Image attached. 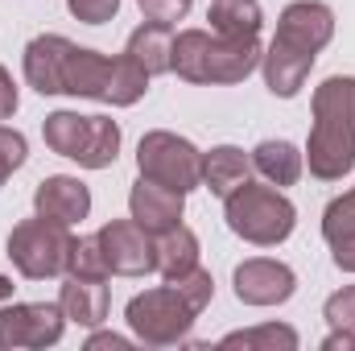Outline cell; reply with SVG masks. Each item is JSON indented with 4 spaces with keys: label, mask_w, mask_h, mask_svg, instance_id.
I'll use <instances>...</instances> for the list:
<instances>
[{
    "label": "cell",
    "mask_w": 355,
    "mask_h": 351,
    "mask_svg": "<svg viewBox=\"0 0 355 351\" xmlns=\"http://www.w3.org/2000/svg\"><path fill=\"white\" fill-rule=\"evenodd\" d=\"M327 323L335 331H355V285L327 298Z\"/></svg>",
    "instance_id": "484cf974"
},
{
    "label": "cell",
    "mask_w": 355,
    "mask_h": 351,
    "mask_svg": "<svg viewBox=\"0 0 355 351\" xmlns=\"http://www.w3.org/2000/svg\"><path fill=\"white\" fill-rule=\"evenodd\" d=\"M25 157H29L25 137H21L17 128H4V124H0V186L8 182L12 170H21V166H25Z\"/></svg>",
    "instance_id": "d4e9b609"
},
{
    "label": "cell",
    "mask_w": 355,
    "mask_h": 351,
    "mask_svg": "<svg viewBox=\"0 0 355 351\" xmlns=\"http://www.w3.org/2000/svg\"><path fill=\"white\" fill-rule=\"evenodd\" d=\"M58 306L71 323L79 327H99L107 318V285L95 281V277H67L62 293H58Z\"/></svg>",
    "instance_id": "2e32d148"
},
{
    "label": "cell",
    "mask_w": 355,
    "mask_h": 351,
    "mask_svg": "<svg viewBox=\"0 0 355 351\" xmlns=\"http://www.w3.org/2000/svg\"><path fill=\"white\" fill-rule=\"evenodd\" d=\"M207 21H211V33L219 37H257L265 25L257 0H211Z\"/></svg>",
    "instance_id": "ffe728a7"
},
{
    "label": "cell",
    "mask_w": 355,
    "mask_h": 351,
    "mask_svg": "<svg viewBox=\"0 0 355 351\" xmlns=\"http://www.w3.org/2000/svg\"><path fill=\"white\" fill-rule=\"evenodd\" d=\"M67 8L83 25H103V21H112L120 12V0H67Z\"/></svg>",
    "instance_id": "83f0119b"
},
{
    "label": "cell",
    "mask_w": 355,
    "mask_h": 351,
    "mask_svg": "<svg viewBox=\"0 0 355 351\" xmlns=\"http://www.w3.org/2000/svg\"><path fill=\"white\" fill-rule=\"evenodd\" d=\"M198 264V236L190 232V228H170V232H162L157 236V244H153V268L166 277V281H174L182 273H190Z\"/></svg>",
    "instance_id": "d6986e66"
},
{
    "label": "cell",
    "mask_w": 355,
    "mask_h": 351,
    "mask_svg": "<svg viewBox=\"0 0 355 351\" xmlns=\"http://www.w3.org/2000/svg\"><path fill=\"white\" fill-rule=\"evenodd\" d=\"M58 87H62V95H79V99H99V103L128 108V103H137L149 91V75L128 54L103 58V54L83 50V46L71 42L67 54H62Z\"/></svg>",
    "instance_id": "277c9868"
},
{
    "label": "cell",
    "mask_w": 355,
    "mask_h": 351,
    "mask_svg": "<svg viewBox=\"0 0 355 351\" xmlns=\"http://www.w3.org/2000/svg\"><path fill=\"white\" fill-rule=\"evenodd\" d=\"M62 327H67L62 306H50V302L4 306V310H0V351L50 348V343L62 339Z\"/></svg>",
    "instance_id": "30bf717a"
},
{
    "label": "cell",
    "mask_w": 355,
    "mask_h": 351,
    "mask_svg": "<svg viewBox=\"0 0 355 351\" xmlns=\"http://www.w3.org/2000/svg\"><path fill=\"white\" fill-rule=\"evenodd\" d=\"M227 228L240 236V240H248V244H281L289 232H293V223H297V211H293V203L281 194V190H272V186H257L252 178L244 182V186H236L227 198Z\"/></svg>",
    "instance_id": "8992f818"
},
{
    "label": "cell",
    "mask_w": 355,
    "mask_h": 351,
    "mask_svg": "<svg viewBox=\"0 0 355 351\" xmlns=\"http://www.w3.org/2000/svg\"><path fill=\"white\" fill-rule=\"evenodd\" d=\"M331 252H335V264H339V268H347V273H355V240H343V244H331Z\"/></svg>",
    "instance_id": "f546056e"
},
{
    "label": "cell",
    "mask_w": 355,
    "mask_h": 351,
    "mask_svg": "<svg viewBox=\"0 0 355 351\" xmlns=\"http://www.w3.org/2000/svg\"><path fill=\"white\" fill-rule=\"evenodd\" d=\"M149 79L153 75H166V71H174V33H170V25H141L132 37H128V50H124Z\"/></svg>",
    "instance_id": "e0dca14e"
},
{
    "label": "cell",
    "mask_w": 355,
    "mask_h": 351,
    "mask_svg": "<svg viewBox=\"0 0 355 351\" xmlns=\"http://www.w3.org/2000/svg\"><path fill=\"white\" fill-rule=\"evenodd\" d=\"M252 178V157L236 145H219L211 153H202V182L211 186V194L227 198L236 186H244Z\"/></svg>",
    "instance_id": "ac0fdd59"
},
{
    "label": "cell",
    "mask_w": 355,
    "mask_h": 351,
    "mask_svg": "<svg viewBox=\"0 0 355 351\" xmlns=\"http://www.w3.org/2000/svg\"><path fill=\"white\" fill-rule=\"evenodd\" d=\"M322 236L327 244H343V240H355V190L339 194L327 215H322Z\"/></svg>",
    "instance_id": "cb8c5ba5"
},
{
    "label": "cell",
    "mask_w": 355,
    "mask_h": 351,
    "mask_svg": "<svg viewBox=\"0 0 355 351\" xmlns=\"http://www.w3.org/2000/svg\"><path fill=\"white\" fill-rule=\"evenodd\" d=\"M137 4H141L145 21H153V25H170V29H174L178 21L190 12L194 0H137Z\"/></svg>",
    "instance_id": "4316f807"
},
{
    "label": "cell",
    "mask_w": 355,
    "mask_h": 351,
    "mask_svg": "<svg viewBox=\"0 0 355 351\" xmlns=\"http://www.w3.org/2000/svg\"><path fill=\"white\" fill-rule=\"evenodd\" d=\"M99 248L112 273L120 277H145L153 273V240L145 228H137V219H112L99 232Z\"/></svg>",
    "instance_id": "8fae6325"
},
{
    "label": "cell",
    "mask_w": 355,
    "mask_h": 351,
    "mask_svg": "<svg viewBox=\"0 0 355 351\" xmlns=\"http://www.w3.org/2000/svg\"><path fill=\"white\" fill-rule=\"evenodd\" d=\"M71 244H75V236L67 232V223H54V219L37 215V219H25V223L12 228V236H8V261L17 264L21 277L46 281V277L67 273Z\"/></svg>",
    "instance_id": "ba28073f"
},
{
    "label": "cell",
    "mask_w": 355,
    "mask_h": 351,
    "mask_svg": "<svg viewBox=\"0 0 355 351\" xmlns=\"http://www.w3.org/2000/svg\"><path fill=\"white\" fill-rule=\"evenodd\" d=\"M219 348H244V351H293L297 348V331L281 327V323H265L252 331H232L219 339Z\"/></svg>",
    "instance_id": "7402d4cb"
},
{
    "label": "cell",
    "mask_w": 355,
    "mask_h": 351,
    "mask_svg": "<svg viewBox=\"0 0 355 351\" xmlns=\"http://www.w3.org/2000/svg\"><path fill=\"white\" fill-rule=\"evenodd\" d=\"M302 153L289 141H261L252 149V170L265 178L268 186H293L302 178Z\"/></svg>",
    "instance_id": "44dd1931"
},
{
    "label": "cell",
    "mask_w": 355,
    "mask_h": 351,
    "mask_svg": "<svg viewBox=\"0 0 355 351\" xmlns=\"http://www.w3.org/2000/svg\"><path fill=\"white\" fill-rule=\"evenodd\" d=\"M46 145L58 157H71L87 170H107L120 153V124L107 116H79V112H50L42 124Z\"/></svg>",
    "instance_id": "5b68a950"
},
{
    "label": "cell",
    "mask_w": 355,
    "mask_h": 351,
    "mask_svg": "<svg viewBox=\"0 0 355 351\" xmlns=\"http://www.w3.org/2000/svg\"><path fill=\"white\" fill-rule=\"evenodd\" d=\"M99 348L124 351V348H128V339H124V335H91V339H87V351H99Z\"/></svg>",
    "instance_id": "4dcf8cb0"
},
{
    "label": "cell",
    "mask_w": 355,
    "mask_h": 351,
    "mask_svg": "<svg viewBox=\"0 0 355 351\" xmlns=\"http://www.w3.org/2000/svg\"><path fill=\"white\" fill-rule=\"evenodd\" d=\"M137 166H141V178H153L182 194H190L202 182V153L174 132H145L137 149Z\"/></svg>",
    "instance_id": "9c48e42d"
},
{
    "label": "cell",
    "mask_w": 355,
    "mask_h": 351,
    "mask_svg": "<svg viewBox=\"0 0 355 351\" xmlns=\"http://www.w3.org/2000/svg\"><path fill=\"white\" fill-rule=\"evenodd\" d=\"M331 37H335V12L327 4H318V0H293L281 12L277 37L268 42L265 58H261L268 91L281 95V99H293L302 91V83H306L318 50Z\"/></svg>",
    "instance_id": "6da1fadb"
},
{
    "label": "cell",
    "mask_w": 355,
    "mask_h": 351,
    "mask_svg": "<svg viewBox=\"0 0 355 351\" xmlns=\"http://www.w3.org/2000/svg\"><path fill=\"white\" fill-rule=\"evenodd\" d=\"M67 46H71V37H62V33H42L25 46V79L37 95H62L58 75H62Z\"/></svg>",
    "instance_id": "9a60e30c"
},
{
    "label": "cell",
    "mask_w": 355,
    "mask_h": 351,
    "mask_svg": "<svg viewBox=\"0 0 355 351\" xmlns=\"http://www.w3.org/2000/svg\"><path fill=\"white\" fill-rule=\"evenodd\" d=\"M310 174L322 182H339L355 170V79L331 75L314 87V128L306 145Z\"/></svg>",
    "instance_id": "7a4b0ae2"
},
{
    "label": "cell",
    "mask_w": 355,
    "mask_h": 351,
    "mask_svg": "<svg viewBox=\"0 0 355 351\" xmlns=\"http://www.w3.org/2000/svg\"><path fill=\"white\" fill-rule=\"evenodd\" d=\"M202 310L178 289L174 281H166V285H157V289H145V293H137L132 302H128V310H124V318H128V327H132V335L141 339V343H149V348H170V343H182L186 335H190V327H194V318H198Z\"/></svg>",
    "instance_id": "52a82bcc"
},
{
    "label": "cell",
    "mask_w": 355,
    "mask_h": 351,
    "mask_svg": "<svg viewBox=\"0 0 355 351\" xmlns=\"http://www.w3.org/2000/svg\"><path fill=\"white\" fill-rule=\"evenodd\" d=\"M33 207L42 219H54V223H79L87 219L91 211V190L79 182V178H67V174H54L46 178L37 190H33Z\"/></svg>",
    "instance_id": "5bb4252c"
},
{
    "label": "cell",
    "mask_w": 355,
    "mask_h": 351,
    "mask_svg": "<svg viewBox=\"0 0 355 351\" xmlns=\"http://www.w3.org/2000/svg\"><path fill=\"white\" fill-rule=\"evenodd\" d=\"M265 50L257 37H219L186 29L174 37V71L186 83H244L261 67Z\"/></svg>",
    "instance_id": "3957f363"
},
{
    "label": "cell",
    "mask_w": 355,
    "mask_h": 351,
    "mask_svg": "<svg viewBox=\"0 0 355 351\" xmlns=\"http://www.w3.org/2000/svg\"><path fill=\"white\" fill-rule=\"evenodd\" d=\"M232 281H236V298H240L244 306H281V302H289L293 289H297L293 268L281 264V261H265V257L244 261L236 268Z\"/></svg>",
    "instance_id": "7c38bea8"
},
{
    "label": "cell",
    "mask_w": 355,
    "mask_h": 351,
    "mask_svg": "<svg viewBox=\"0 0 355 351\" xmlns=\"http://www.w3.org/2000/svg\"><path fill=\"white\" fill-rule=\"evenodd\" d=\"M67 273L71 277H95V281H103L112 268L103 261V248H99V236H79L75 244H71V261H67Z\"/></svg>",
    "instance_id": "603a6c76"
},
{
    "label": "cell",
    "mask_w": 355,
    "mask_h": 351,
    "mask_svg": "<svg viewBox=\"0 0 355 351\" xmlns=\"http://www.w3.org/2000/svg\"><path fill=\"white\" fill-rule=\"evenodd\" d=\"M182 203H186L182 190H170L153 178H141L128 194V211H132L137 228H145L149 236H162V232L182 223Z\"/></svg>",
    "instance_id": "4fadbf2b"
},
{
    "label": "cell",
    "mask_w": 355,
    "mask_h": 351,
    "mask_svg": "<svg viewBox=\"0 0 355 351\" xmlns=\"http://www.w3.org/2000/svg\"><path fill=\"white\" fill-rule=\"evenodd\" d=\"M12 289H17V285H12V281L0 273V302H4V298H12Z\"/></svg>",
    "instance_id": "1f68e13d"
},
{
    "label": "cell",
    "mask_w": 355,
    "mask_h": 351,
    "mask_svg": "<svg viewBox=\"0 0 355 351\" xmlns=\"http://www.w3.org/2000/svg\"><path fill=\"white\" fill-rule=\"evenodd\" d=\"M17 103H21V95H17V83H12V75L0 67V120H8V116L17 112Z\"/></svg>",
    "instance_id": "f1b7e54d"
}]
</instances>
